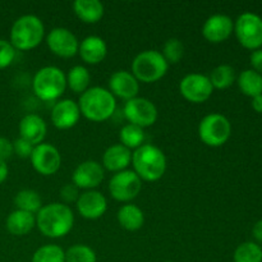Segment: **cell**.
I'll use <instances>...</instances> for the list:
<instances>
[{
    "label": "cell",
    "instance_id": "cell-26",
    "mask_svg": "<svg viewBox=\"0 0 262 262\" xmlns=\"http://www.w3.org/2000/svg\"><path fill=\"white\" fill-rule=\"evenodd\" d=\"M14 205L17 210L36 215L42 207V199L40 193L33 189H22L14 196Z\"/></svg>",
    "mask_w": 262,
    "mask_h": 262
},
{
    "label": "cell",
    "instance_id": "cell-18",
    "mask_svg": "<svg viewBox=\"0 0 262 262\" xmlns=\"http://www.w3.org/2000/svg\"><path fill=\"white\" fill-rule=\"evenodd\" d=\"M107 84H109V91L112 92L113 96L119 97L125 101L137 97L138 91H140V82L128 71L114 72L110 76Z\"/></svg>",
    "mask_w": 262,
    "mask_h": 262
},
{
    "label": "cell",
    "instance_id": "cell-34",
    "mask_svg": "<svg viewBox=\"0 0 262 262\" xmlns=\"http://www.w3.org/2000/svg\"><path fill=\"white\" fill-rule=\"evenodd\" d=\"M15 54H17V50L13 48L12 43L9 41L0 38V69L12 66L15 59Z\"/></svg>",
    "mask_w": 262,
    "mask_h": 262
},
{
    "label": "cell",
    "instance_id": "cell-37",
    "mask_svg": "<svg viewBox=\"0 0 262 262\" xmlns=\"http://www.w3.org/2000/svg\"><path fill=\"white\" fill-rule=\"evenodd\" d=\"M13 155V142L5 137H0V160L7 161Z\"/></svg>",
    "mask_w": 262,
    "mask_h": 262
},
{
    "label": "cell",
    "instance_id": "cell-15",
    "mask_svg": "<svg viewBox=\"0 0 262 262\" xmlns=\"http://www.w3.org/2000/svg\"><path fill=\"white\" fill-rule=\"evenodd\" d=\"M233 31H234L233 19L229 15L222 13L210 15L202 26V36L212 43H220L228 40Z\"/></svg>",
    "mask_w": 262,
    "mask_h": 262
},
{
    "label": "cell",
    "instance_id": "cell-39",
    "mask_svg": "<svg viewBox=\"0 0 262 262\" xmlns=\"http://www.w3.org/2000/svg\"><path fill=\"white\" fill-rule=\"evenodd\" d=\"M8 174H9V168H8L7 161L0 160V184L7 181Z\"/></svg>",
    "mask_w": 262,
    "mask_h": 262
},
{
    "label": "cell",
    "instance_id": "cell-10",
    "mask_svg": "<svg viewBox=\"0 0 262 262\" xmlns=\"http://www.w3.org/2000/svg\"><path fill=\"white\" fill-rule=\"evenodd\" d=\"M123 113L129 124H135L142 129L151 127L158 120V107L146 97L137 96L125 101Z\"/></svg>",
    "mask_w": 262,
    "mask_h": 262
},
{
    "label": "cell",
    "instance_id": "cell-20",
    "mask_svg": "<svg viewBox=\"0 0 262 262\" xmlns=\"http://www.w3.org/2000/svg\"><path fill=\"white\" fill-rule=\"evenodd\" d=\"M78 54L82 60L90 66L100 64L107 55V45L100 36L91 35L79 42Z\"/></svg>",
    "mask_w": 262,
    "mask_h": 262
},
{
    "label": "cell",
    "instance_id": "cell-13",
    "mask_svg": "<svg viewBox=\"0 0 262 262\" xmlns=\"http://www.w3.org/2000/svg\"><path fill=\"white\" fill-rule=\"evenodd\" d=\"M33 169L41 176H53L60 169L61 155L58 148L48 142L35 146L30 158Z\"/></svg>",
    "mask_w": 262,
    "mask_h": 262
},
{
    "label": "cell",
    "instance_id": "cell-32",
    "mask_svg": "<svg viewBox=\"0 0 262 262\" xmlns=\"http://www.w3.org/2000/svg\"><path fill=\"white\" fill-rule=\"evenodd\" d=\"M95 251L86 245H73L66 251V262H96Z\"/></svg>",
    "mask_w": 262,
    "mask_h": 262
},
{
    "label": "cell",
    "instance_id": "cell-33",
    "mask_svg": "<svg viewBox=\"0 0 262 262\" xmlns=\"http://www.w3.org/2000/svg\"><path fill=\"white\" fill-rule=\"evenodd\" d=\"M161 55L166 60L168 64H177L181 61L184 55V45L179 38L171 37L165 41L163 46V51H160Z\"/></svg>",
    "mask_w": 262,
    "mask_h": 262
},
{
    "label": "cell",
    "instance_id": "cell-41",
    "mask_svg": "<svg viewBox=\"0 0 262 262\" xmlns=\"http://www.w3.org/2000/svg\"><path fill=\"white\" fill-rule=\"evenodd\" d=\"M252 107L255 112L262 113V95L252 97Z\"/></svg>",
    "mask_w": 262,
    "mask_h": 262
},
{
    "label": "cell",
    "instance_id": "cell-22",
    "mask_svg": "<svg viewBox=\"0 0 262 262\" xmlns=\"http://www.w3.org/2000/svg\"><path fill=\"white\" fill-rule=\"evenodd\" d=\"M5 227L10 234L22 237L28 234L36 227V215L15 209L8 215Z\"/></svg>",
    "mask_w": 262,
    "mask_h": 262
},
{
    "label": "cell",
    "instance_id": "cell-36",
    "mask_svg": "<svg viewBox=\"0 0 262 262\" xmlns=\"http://www.w3.org/2000/svg\"><path fill=\"white\" fill-rule=\"evenodd\" d=\"M79 194H81L79 193V189L73 183L66 184L60 189V197L63 200V204L66 205L72 204V202H77Z\"/></svg>",
    "mask_w": 262,
    "mask_h": 262
},
{
    "label": "cell",
    "instance_id": "cell-7",
    "mask_svg": "<svg viewBox=\"0 0 262 262\" xmlns=\"http://www.w3.org/2000/svg\"><path fill=\"white\" fill-rule=\"evenodd\" d=\"M232 124L225 115L210 113L205 115L199 124V137L206 146L220 147L229 140Z\"/></svg>",
    "mask_w": 262,
    "mask_h": 262
},
{
    "label": "cell",
    "instance_id": "cell-12",
    "mask_svg": "<svg viewBox=\"0 0 262 262\" xmlns=\"http://www.w3.org/2000/svg\"><path fill=\"white\" fill-rule=\"evenodd\" d=\"M46 45L54 55L68 59L78 54L79 41L69 28L55 27L46 36Z\"/></svg>",
    "mask_w": 262,
    "mask_h": 262
},
{
    "label": "cell",
    "instance_id": "cell-30",
    "mask_svg": "<svg viewBox=\"0 0 262 262\" xmlns=\"http://www.w3.org/2000/svg\"><path fill=\"white\" fill-rule=\"evenodd\" d=\"M234 262H262V248L255 242H245L238 246L233 255Z\"/></svg>",
    "mask_w": 262,
    "mask_h": 262
},
{
    "label": "cell",
    "instance_id": "cell-3",
    "mask_svg": "<svg viewBox=\"0 0 262 262\" xmlns=\"http://www.w3.org/2000/svg\"><path fill=\"white\" fill-rule=\"evenodd\" d=\"M133 171L141 181L156 182L166 171V156L161 148L151 143H143L132 152Z\"/></svg>",
    "mask_w": 262,
    "mask_h": 262
},
{
    "label": "cell",
    "instance_id": "cell-24",
    "mask_svg": "<svg viewBox=\"0 0 262 262\" xmlns=\"http://www.w3.org/2000/svg\"><path fill=\"white\" fill-rule=\"evenodd\" d=\"M117 219L120 227L128 232L140 230L145 224V214L137 205L133 204L123 205L118 210Z\"/></svg>",
    "mask_w": 262,
    "mask_h": 262
},
{
    "label": "cell",
    "instance_id": "cell-21",
    "mask_svg": "<svg viewBox=\"0 0 262 262\" xmlns=\"http://www.w3.org/2000/svg\"><path fill=\"white\" fill-rule=\"evenodd\" d=\"M132 163V151L128 150L122 143L112 145L105 150L102 155V168L113 173L125 170Z\"/></svg>",
    "mask_w": 262,
    "mask_h": 262
},
{
    "label": "cell",
    "instance_id": "cell-38",
    "mask_svg": "<svg viewBox=\"0 0 262 262\" xmlns=\"http://www.w3.org/2000/svg\"><path fill=\"white\" fill-rule=\"evenodd\" d=\"M250 60L253 67V71H256L257 73L262 74V49L253 50L252 54H251Z\"/></svg>",
    "mask_w": 262,
    "mask_h": 262
},
{
    "label": "cell",
    "instance_id": "cell-14",
    "mask_svg": "<svg viewBox=\"0 0 262 262\" xmlns=\"http://www.w3.org/2000/svg\"><path fill=\"white\" fill-rule=\"evenodd\" d=\"M105 177V169L99 161L86 160L77 165L72 174V183L78 189H95L101 184Z\"/></svg>",
    "mask_w": 262,
    "mask_h": 262
},
{
    "label": "cell",
    "instance_id": "cell-28",
    "mask_svg": "<svg viewBox=\"0 0 262 262\" xmlns=\"http://www.w3.org/2000/svg\"><path fill=\"white\" fill-rule=\"evenodd\" d=\"M119 140L120 143L125 146L128 150H137L145 143V130L137 125L128 123V124L123 125L120 129Z\"/></svg>",
    "mask_w": 262,
    "mask_h": 262
},
{
    "label": "cell",
    "instance_id": "cell-42",
    "mask_svg": "<svg viewBox=\"0 0 262 262\" xmlns=\"http://www.w3.org/2000/svg\"><path fill=\"white\" fill-rule=\"evenodd\" d=\"M168 262H171V261H168Z\"/></svg>",
    "mask_w": 262,
    "mask_h": 262
},
{
    "label": "cell",
    "instance_id": "cell-8",
    "mask_svg": "<svg viewBox=\"0 0 262 262\" xmlns=\"http://www.w3.org/2000/svg\"><path fill=\"white\" fill-rule=\"evenodd\" d=\"M234 32L241 45L257 50L262 46V18L252 12L242 13L234 23Z\"/></svg>",
    "mask_w": 262,
    "mask_h": 262
},
{
    "label": "cell",
    "instance_id": "cell-35",
    "mask_svg": "<svg viewBox=\"0 0 262 262\" xmlns=\"http://www.w3.org/2000/svg\"><path fill=\"white\" fill-rule=\"evenodd\" d=\"M33 147L35 146L31 145L30 142H27V141L20 137L13 141V154H15L20 159H30L31 155H32Z\"/></svg>",
    "mask_w": 262,
    "mask_h": 262
},
{
    "label": "cell",
    "instance_id": "cell-40",
    "mask_svg": "<svg viewBox=\"0 0 262 262\" xmlns=\"http://www.w3.org/2000/svg\"><path fill=\"white\" fill-rule=\"evenodd\" d=\"M252 234L257 242L262 243V220H260V222H257L255 225H253Z\"/></svg>",
    "mask_w": 262,
    "mask_h": 262
},
{
    "label": "cell",
    "instance_id": "cell-16",
    "mask_svg": "<svg viewBox=\"0 0 262 262\" xmlns=\"http://www.w3.org/2000/svg\"><path fill=\"white\" fill-rule=\"evenodd\" d=\"M77 211L83 219L97 220L106 212L107 201L106 197L99 191L90 189L79 194L76 202Z\"/></svg>",
    "mask_w": 262,
    "mask_h": 262
},
{
    "label": "cell",
    "instance_id": "cell-1",
    "mask_svg": "<svg viewBox=\"0 0 262 262\" xmlns=\"http://www.w3.org/2000/svg\"><path fill=\"white\" fill-rule=\"evenodd\" d=\"M74 225V215L71 207L61 202H51L41 207L36 214V227L48 238H63Z\"/></svg>",
    "mask_w": 262,
    "mask_h": 262
},
{
    "label": "cell",
    "instance_id": "cell-5",
    "mask_svg": "<svg viewBox=\"0 0 262 262\" xmlns=\"http://www.w3.org/2000/svg\"><path fill=\"white\" fill-rule=\"evenodd\" d=\"M67 89L66 73L55 66L42 67L32 79L33 94L41 101H58Z\"/></svg>",
    "mask_w": 262,
    "mask_h": 262
},
{
    "label": "cell",
    "instance_id": "cell-17",
    "mask_svg": "<svg viewBox=\"0 0 262 262\" xmlns=\"http://www.w3.org/2000/svg\"><path fill=\"white\" fill-rule=\"evenodd\" d=\"M51 123L58 129L66 130L73 128L81 118L79 106L74 100H58L51 109Z\"/></svg>",
    "mask_w": 262,
    "mask_h": 262
},
{
    "label": "cell",
    "instance_id": "cell-27",
    "mask_svg": "<svg viewBox=\"0 0 262 262\" xmlns=\"http://www.w3.org/2000/svg\"><path fill=\"white\" fill-rule=\"evenodd\" d=\"M238 86L247 96L255 97L262 95V74L253 69H246L238 76Z\"/></svg>",
    "mask_w": 262,
    "mask_h": 262
},
{
    "label": "cell",
    "instance_id": "cell-11",
    "mask_svg": "<svg viewBox=\"0 0 262 262\" xmlns=\"http://www.w3.org/2000/svg\"><path fill=\"white\" fill-rule=\"evenodd\" d=\"M214 87L209 76L201 73H189L179 82V92L182 96L193 104H202L211 97Z\"/></svg>",
    "mask_w": 262,
    "mask_h": 262
},
{
    "label": "cell",
    "instance_id": "cell-9",
    "mask_svg": "<svg viewBox=\"0 0 262 262\" xmlns=\"http://www.w3.org/2000/svg\"><path fill=\"white\" fill-rule=\"evenodd\" d=\"M107 188L113 199L124 204H130V201L140 194L142 189V181L135 171L125 169L115 173L110 178Z\"/></svg>",
    "mask_w": 262,
    "mask_h": 262
},
{
    "label": "cell",
    "instance_id": "cell-2",
    "mask_svg": "<svg viewBox=\"0 0 262 262\" xmlns=\"http://www.w3.org/2000/svg\"><path fill=\"white\" fill-rule=\"evenodd\" d=\"M78 106L81 115L91 122H105L114 114L117 109V100L112 92L104 87H90L79 95Z\"/></svg>",
    "mask_w": 262,
    "mask_h": 262
},
{
    "label": "cell",
    "instance_id": "cell-31",
    "mask_svg": "<svg viewBox=\"0 0 262 262\" xmlns=\"http://www.w3.org/2000/svg\"><path fill=\"white\" fill-rule=\"evenodd\" d=\"M32 262H66V251L58 245H43L35 251Z\"/></svg>",
    "mask_w": 262,
    "mask_h": 262
},
{
    "label": "cell",
    "instance_id": "cell-25",
    "mask_svg": "<svg viewBox=\"0 0 262 262\" xmlns=\"http://www.w3.org/2000/svg\"><path fill=\"white\" fill-rule=\"evenodd\" d=\"M67 77V87H69L74 94L82 95L90 89L91 83V74L84 66H74L69 69Z\"/></svg>",
    "mask_w": 262,
    "mask_h": 262
},
{
    "label": "cell",
    "instance_id": "cell-23",
    "mask_svg": "<svg viewBox=\"0 0 262 262\" xmlns=\"http://www.w3.org/2000/svg\"><path fill=\"white\" fill-rule=\"evenodd\" d=\"M73 12L82 22L94 25L104 17L105 8L100 0H76L73 3Z\"/></svg>",
    "mask_w": 262,
    "mask_h": 262
},
{
    "label": "cell",
    "instance_id": "cell-4",
    "mask_svg": "<svg viewBox=\"0 0 262 262\" xmlns=\"http://www.w3.org/2000/svg\"><path fill=\"white\" fill-rule=\"evenodd\" d=\"M45 37V26L40 17L25 14L14 20L10 28L9 42L15 50L28 51L37 48Z\"/></svg>",
    "mask_w": 262,
    "mask_h": 262
},
{
    "label": "cell",
    "instance_id": "cell-6",
    "mask_svg": "<svg viewBox=\"0 0 262 262\" xmlns=\"http://www.w3.org/2000/svg\"><path fill=\"white\" fill-rule=\"evenodd\" d=\"M169 69V64L158 50H143L132 61V74L138 82L154 83L163 78Z\"/></svg>",
    "mask_w": 262,
    "mask_h": 262
},
{
    "label": "cell",
    "instance_id": "cell-19",
    "mask_svg": "<svg viewBox=\"0 0 262 262\" xmlns=\"http://www.w3.org/2000/svg\"><path fill=\"white\" fill-rule=\"evenodd\" d=\"M19 137L30 142L31 145L37 146L43 142L48 132L46 122L37 114H27L20 119L19 125Z\"/></svg>",
    "mask_w": 262,
    "mask_h": 262
},
{
    "label": "cell",
    "instance_id": "cell-29",
    "mask_svg": "<svg viewBox=\"0 0 262 262\" xmlns=\"http://www.w3.org/2000/svg\"><path fill=\"white\" fill-rule=\"evenodd\" d=\"M212 87L217 90H224L232 86L235 81V71L229 64H220L215 67L209 76Z\"/></svg>",
    "mask_w": 262,
    "mask_h": 262
}]
</instances>
